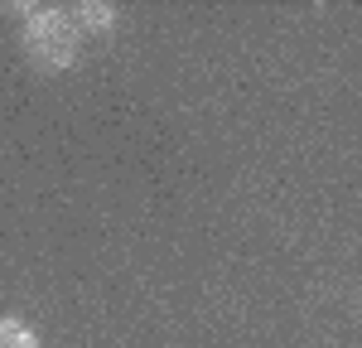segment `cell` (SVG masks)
Returning <instances> with one entry per match:
<instances>
[{
	"mask_svg": "<svg viewBox=\"0 0 362 348\" xmlns=\"http://www.w3.org/2000/svg\"><path fill=\"white\" fill-rule=\"evenodd\" d=\"M25 44L44 68H73L78 63V29L58 10H34V20L25 29Z\"/></svg>",
	"mask_w": 362,
	"mask_h": 348,
	"instance_id": "1",
	"label": "cell"
},
{
	"mask_svg": "<svg viewBox=\"0 0 362 348\" xmlns=\"http://www.w3.org/2000/svg\"><path fill=\"white\" fill-rule=\"evenodd\" d=\"M78 20H83V25L92 29V34H102V29L112 34V25H116V10H112V5H97V0H87V5H78Z\"/></svg>",
	"mask_w": 362,
	"mask_h": 348,
	"instance_id": "3",
	"label": "cell"
},
{
	"mask_svg": "<svg viewBox=\"0 0 362 348\" xmlns=\"http://www.w3.org/2000/svg\"><path fill=\"white\" fill-rule=\"evenodd\" d=\"M0 348H39V334L25 319H0Z\"/></svg>",
	"mask_w": 362,
	"mask_h": 348,
	"instance_id": "2",
	"label": "cell"
}]
</instances>
